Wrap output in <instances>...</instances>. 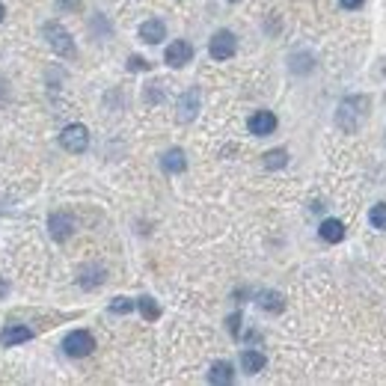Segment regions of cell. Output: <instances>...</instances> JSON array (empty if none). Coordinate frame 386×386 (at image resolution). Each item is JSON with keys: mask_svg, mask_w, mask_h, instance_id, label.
<instances>
[{"mask_svg": "<svg viewBox=\"0 0 386 386\" xmlns=\"http://www.w3.org/2000/svg\"><path fill=\"white\" fill-rule=\"evenodd\" d=\"M191 60H193V45L184 42V39H176L163 54V63L173 65V69H181V65H188Z\"/></svg>", "mask_w": 386, "mask_h": 386, "instance_id": "7", "label": "cell"}, {"mask_svg": "<svg viewBox=\"0 0 386 386\" xmlns=\"http://www.w3.org/2000/svg\"><path fill=\"white\" fill-rule=\"evenodd\" d=\"M6 291H9V289H6V282H4V279H0V297H4Z\"/></svg>", "mask_w": 386, "mask_h": 386, "instance_id": "26", "label": "cell"}, {"mask_svg": "<svg viewBox=\"0 0 386 386\" xmlns=\"http://www.w3.org/2000/svg\"><path fill=\"white\" fill-rule=\"evenodd\" d=\"M264 365H267V357L262 354V350H250V348L241 350V368L247 375H259Z\"/></svg>", "mask_w": 386, "mask_h": 386, "instance_id": "12", "label": "cell"}, {"mask_svg": "<svg viewBox=\"0 0 386 386\" xmlns=\"http://www.w3.org/2000/svg\"><path fill=\"white\" fill-rule=\"evenodd\" d=\"M235 375H232V363L226 360H217L211 365V372H208V383H232Z\"/></svg>", "mask_w": 386, "mask_h": 386, "instance_id": "16", "label": "cell"}, {"mask_svg": "<svg viewBox=\"0 0 386 386\" xmlns=\"http://www.w3.org/2000/svg\"><path fill=\"white\" fill-rule=\"evenodd\" d=\"M247 128H250V134H253V137H267V134L277 131V116H274L271 110H256L253 116H250Z\"/></svg>", "mask_w": 386, "mask_h": 386, "instance_id": "8", "label": "cell"}, {"mask_svg": "<svg viewBox=\"0 0 386 386\" xmlns=\"http://www.w3.org/2000/svg\"><path fill=\"white\" fill-rule=\"evenodd\" d=\"M128 72H149V63L143 57H131L128 60Z\"/></svg>", "mask_w": 386, "mask_h": 386, "instance_id": "22", "label": "cell"}, {"mask_svg": "<svg viewBox=\"0 0 386 386\" xmlns=\"http://www.w3.org/2000/svg\"><path fill=\"white\" fill-rule=\"evenodd\" d=\"M63 350H65L69 357H75V360L90 357L92 350H95V339H92V333H87V330H72V333L63 339Z\"/></svg>", "mask_w": 386, "mask_h": 386, "instance_id": "4", "label": "cell"}, {"mask_svg": "<svg viewBox=\"0 0 386 386\" xmlns=\"http://www.w3.org/2000/svg\"><path fill=\"white\" fill-rule=\"evenodd\" d=\"M368 107H372L368 95H350V98H345V102L339 104V110H336V125H339L345 134H354L365 122Z\"/></svg>", "mask_w": 386, "mask_h": 386, "instance_id": "1", "label": "cell"}, {"mask_svg": "<svg viewBox=\"0 0 386 386\" xmlns=\"http://www.w3.org/2000/svg\"><path fill=\"white\" fill-rule=\"evenodd\" d=\"M161 166H163V173H184V166H188V161H184V152L181 149H170V152H163L161 155Z\"/></svg>", "mask_w": 386, "mask_h": 386, "instance_id": "13", "label": "cell"}, {"mask_svg": "<svg viewBox=\"0 0 386 386\" xmlns=\"http://www.w3.org/2000/svg\"><path fill=\"white\" fill-rule=\"evenodd\" d=\"M339 4H342L345 9H360V6L365 4V0H339Z\"/></svg>", "mask_w": 386, "mask_h": 386, "instance_id": "25", "label": "cell"}, {"mask_svg": "<svg viewBox=\"0 0 386 386\" xmlns=\"http://www.w3.org/2000/svg\"><path fill=\"white\" fill-rule=\"evenodd\" d=\"M235 48H238V42H235V33L232 30H217L214 36H211V42H208V54H211V60L223 63V60H229L235 54Z\"/></svg>", "mask_w": 386, "mask_h": 386, "instance_id": "6", "label": "cell"}, {"mask_svg": "<svg viewBox=\"0 0 386 386\" xmlns=\"http://www.w3.org/2000/svg\"><path fill=\"white\" fill-rule=\"evenodd\" d=\"M134 306H137V300H128V297H116V300H110V312H113V315H128Z\"/></svg>", "mask_w": 386, "mask_h": 386, "instance_id": "19", "label": "cell"}, {"mask_svg": "<svg viewBox=\"0 0 386 386\" xmlns=\"http://www.w3.org/2000/svg\"><path fill=\"white\" fill-rule=\"evenodd\" d=\"M137 306H140V312H143L146 321H155V318H161V306L155 304L152 297H140V300H137Z\"/></svg>", "mask_w": 386, "mask_h": 386, "instance_id": "18", "label": "cell"}, {"mask_svg": "<svg viewBox=\"0 0 386 386\" xmlns=\"http://www.w3.org/2000/svg\"><path fill=\"white\" fill-rule=\"evenodd\" d=\"M140 39H143L146 45H158V42H163V39H166V27H163V21H161V18H149V21H143V24H140Z\"/></svg>", "mask_w": 386, "mask_h": 386, "instance_id": "11", "label": "cell"}, {"mask_svg": "<svg viewBox=\"0 0 386 386\" xmlns=\"http://www.w3.org/2000/svg\"><path fill=\"white\" fill-rule=\"evenodd\" d=\"M226 327H229V333H232V336H238V333H241V312H235V315H229V321H226Z\"/></svg>", "mask_w": 386, "mask_h": 386, "instance_id": "23", "label": "cell"}, {"mask_svg": "<svg viewBox=\"0 0 386 386\" xmlns=\"http://www.w3.org/2000/svg\"><path fill=\"white\" fill-rule=\"evenodd\" d=\"M57 6L65 12H77L80 9V0H57Z\"/></svg>", "mask_w": 386, "mask_h": 386, "instance_id": "24", "label": "cell"}, {"mask_svg": "<svg viewBox=\"0 0 386 386\" xmlns=\"http://www.w3.org/2000/svg\"><path fill=\"white\" fill-rule=\"evenodd\" d=\"M318 235L327 241V244H339L345 238V223L336 220V217H330V220L321 223V229H318Z\"/></svg>", "mask_w": 386, "mask_h": 386, "instance_id": "14", "label": "cell"}, {"mask_svg": "<svg viewBox=\"0 0 386 386\" xmlns=\"http://www.w3.org/2000/svg\"><path fill=\"white\" fill-rule=\"evenodd\" d=\"M4 15H6V6H4V4H0V21H4Z\"/></svg>", "mask_w": 386, "mask_h": 386, "instance_id": "27", "label": "cell"}, {"mask_svg": "<svg viewBox=\"0 0 386 386\" xmlns=\"http://www.w3.org/2000/svg\"><path fill=\"white\" fill-rule=\"evenodd\" d=\"M60 146L65 149V152H72V155L87 152V149H90V131L83 128L80 122L65 125V128H63V134H60Z\"/></svg>", "mask_w": 386, "mask_h": 386, "instance_id": "3", "label": "cell"}, {"mask_svg": "<svg viewBox=\"0 0 386 386\" xmlns=\"http://www.w3.org/2000/svg\"><path fill=\"white\" fill-rule=\"evenodd\" d=\"M256 304H259L264 312H282L285 300H282L279 291H259V294H256Z\"/></svg>", "mask_w": 386, "mask_h": 386, "instance_id": "15", "label": "cell"}, {"mask_svg": "<svg viewBox=\"0 0 386 386\" xmlns=\"http://www.w3.org/2000/svg\"><path fill=\"white\" fill-rule=\"evenodd\" d=\"M285 163H289V152H285V149H271V152L264 155V166H267V170H282Z\"/></svg>", "mask_w": 386, "mask_h": 386, "instance_id": "17", "label": "cell"}, {"mask_svg": "<svg viewBox=\"0 0 386 386\" xmlns=\"http://www.w3.org/2000/svg\"><path fill=\"white\" fill-rule=\"evenodd\" d=\"M42 36L48 39V48H51V51H54L57 57L75 60V54H77L75 39H72V33L65 30L63 24H57V21H48V24L42 27Z\"/></svg>", "mask_w": 386, "mask_h": 386, "instance_id": "2", "label": "cell"}, {"mask_svg": "<svg viewBox=\"0 0 386 386\" xmlns=\"http://www.w3.org/2000/svg\"><path fill=\"white\" fill-rule=\"evenodd\" d=\"M368 220H372V226H375V229L386 232V203L375 205V208H372V214H368Z\"/></svg>", "mask_w": 386, "mask_h": 386, "instance_id": "20", "label": "cell"}, {"mask_svg": "<svg viewBox=\"0 0 386 386\" xmlns=\"http://www.w3.org/2000/svg\"><path fill=\"white\" fill-rule=\"evenodd\" d=\"M33 339V330L24 324H9L4 333H0V345L4 348H15V345H24Z\"/></svg>", "mask_w": 386, "mask_h": 386, "instance_id": "10", "label": "cell"}, {"mask_svg": "<svg viewBox=\"0 0 386 386\" xmlns=\"http://www.w3.org/2000/svg\"><path fill=\"white\" fill-rule=\"evenodd\" d=\"M199 104H203V95H199V87H191V90H184L178 95V104H176V119L181 125H188L196 119V113H199Z\"/></svg>", "mask_w": 386, "mask_h": 386, "instance_id": "5", "label": "cell"}, {"mask_svg": "<svg viewBox=\"0 0 386 386\" xmlns=\"http://www.w3.org/2000/svg\"><path fill=\"white\" fill-rule=\"evenodd\" d=\"M48 229H51V238H54V241H65V238H72V232H75V220H72V214H65V211H54L51 217H48Z\"/></svg>", "mask_w": 386, "mask_h": 386, "instance_id": "9", "label": "cell"}, {"mask_svg": "<svg viewBox=\"0 0 386 386\" xmlns=\"http://www.w3.org/2000/svg\"><path fill=\"white\" fill-rule=\"evenodd\" d=\"M146 102H152V104L163 102V90H161V83H149V90H146Z\"/></svg>", "mask_w": 386, "mask_h": 386, "instance_id": "21", "label": "cell"}]
</instances>
